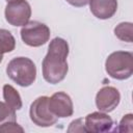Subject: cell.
<instances>
[{
	"instance_id": "obj_1",
	"label": "cell",
	"mask_w": 133,
	"mask_h": 133,
	"mask_svg": "<svg viewBox=\"0 0 133 133\" xmlns=\"http://www.w3.org/2000/svg\"><path fill=\"white\" fill-rule=\"evenodd\" d=\"M69 44L61 37H55L50 42L48 53L43 60V77L51 84L61 82L69 71L68 58Z\"/></svg>"
},
{
	"instance_id": "obj_2",
	"label": "cell",
	"mask_w": 133,
	"mask_h": 133,
	"mask_svg": "<svg viewBox=\"0 0 133 133\" xmlns=\"http://www.w3.org/2000/svg\"><path fill=\"white\" fill-rule=\"evenodd\" d=\"M7 76L18 85L30 86L36 78V66L28 57H15L6 66Z\"/></svg>"
},
{
	"instance_id": "obj_3",
	"label": "cell",
	"mask_w": 133,
	"mask_h": 133,
	"mask_svg": "<svg viewBox=\"0 0 133 133\" xmlns=\"http://www.w3.org/2000/svg\"><path fill=\"white\" fill-rule=\"evenodd\" d=\"M107 74L116 80H126L133 74V54L128 51L111 53L105 62Z\"/></svg>"
},
{
	"instance_id": "obj_4",
	"label": "cell",
	"mask_w": 133,
	"mask_h": 133,
	"mask_svg": "<svg viewBox=\"0 0 133 133\" xmlns=\"http://www.w3.org/2000/svg\"><path fill=\"white\" fill-rule=\"evenodd\" d=\"M23 42L30 47H41L50 38L49 27L38 21H29L21 29Z\"/></svg>"
},
{
	"instance_id": "obj_5",
	"label": "cell",
	"mask_w": 133,
	"mask_h": 133,
	"mask_svg": "<svg viewBox=\"0 0 133 133\" xmlns=\"http://www.w3.org/2000/svg\"><path fill=\"white\" fill-rule=\"evenodd\" d=\"M49 97L43 96L35 99L30 105L29 115L32 123L38 127H50L56 124L58 117H56L49 109L48 106Z\"/></svg>"
},
{
	"instance_id": "obj_6",
	"label": "cell",
	"mask_w": 133,
	"mask_h": 133,
	"mask_svg": "<svg viewBox=\"0 0 133 133\" xmlns=\"http://www.w3.org/2000/svg\"><path fill=\"white\" fill-rule=\"evenodd\" d=\"M5 20L12 26H24L31 17V7L26 0L8 1L5 6Z\"/></svg>"
},
{
	"instance_id": "obj_7",
	"label": "cell",
	"mask_w": 133,
	"mask_h": 133,
	"mask_svg": "<svg viewBox=\"0 0 133 133\" xmlns=\"http://www.w3.org/2000/svg\"><path fill=\"white\" fill-rule=\"evenodd\" d=\"M48 106L50 111L56 117H69L74 113V106L71 97L63 92L58 91L48 99Z\"/></svg>"
},
{
	"instance_id": "obj_8",
	"label": "cell",
	"mask_w": 133,
	"mask_h": 133,
	"mask_svg": "<svg viewBox=\"0 0 133 133\" xmlns=\"http://www.w3.org/2000/svg\"><path fill=\"white\" fill-rule=\"evenodd\" d=\"M121 101L119 91L113 86H104L102 87L96 96V105L97 108L102 112L113 111Z\"/></svg>"
},
{
	"instance_id": "obj_9",
	"label": "cell",
	"mask_w": 133,
	"mask_h": 133,
	"mask_svg": "<svg viewBox=\"0 0 133 133\" xmlns=\"http://www.w3.org/2000/svg\"><path fill=\"white\" fill-rule=\"evenodd\" d=\"M84 126L86 132L104 133L112 129L113 121L108 114H106V112H102V111L92 112L86 115L84 121Z\"/></svg>"
},
{
	"instance_id": "obj_10",
	"label": "cell",
	"mask_w": 133,
	"mask_h": 133,
	"mask_svg": "<svg viewBox=\"0 0 133 133\" xmlns=\"http://www.w3.org/2000/svg\"><path fill=\"white\" fill-rule=\"evenodd\" d=\"M89 7L96 18L107 20L116 12L117 0H89Z\"/></svg>"
},
{
	"instance_id": "obj_11",
	"label": "cell",
	"mask_w": 133,
	"mask_h": 133,
	"mask_svg": "<svg viewBox=\"0 0 133 133\" xmlns=\"http://www.w3.org/2000/svg\"><path fill=\"white\" fill-rule=\"evenodd\" d=\"M3 98L5 100V103L14 110H19L22 108L23 103L21 96L14 86L9 84H5L3 86Z\"/></svg>"
},
{
	"instance_id": "obj_12",
	"label": "cell",
	"mask_w": 133,
	"mask_h": 133,
	"mask_svg": "<svg viewBox=\"0 0 133 133\" xmlns=\"http://www.w3.org/2000/svg\"><path fill=\"white\" fill-rule=\"evenodd\" d=\"M16 48V39L10 31L6 29H0V53H8Z\"/></svg>"
},
{
	"instance_id": "obj_13",
	"label": "cell",
	"mask_w": 133,
	"mask_h": 133,
	"mask_svg": "<svg viewBox=\"0 0 133 133\" xmlns=\"http://www.w3.org/2000/svg\"><path fill=\"white\" fill-rule=\"evenodd\" d=\"M132 33H133V26H132V23H130V22L119 23L114 28L115 36L118 39L127 42V43H132V41H133Z\"/></svg>"
},
{
	"instance_id": "obj_14",
	"label": "cell",
	"mask_w": 133,
	"mask_h": 133,
	"mask_svg": "<svg viewBox=\"0 0 133 133\" xmlns=\"http://www.w3.org/2000/svg\"><path fill=\"white\" fill-rule=\"evenodd\" d=\"M10 122H17L16 110L10 108L6 103L0 102V127Z\"/></svg>"
},
{
	"instance_id": "obj_15",
	"label": "cell",
	"mask_w": 133,
	"mask_h": 133,
	"mask_svg": "<svg viewBox=\"0 0 133 133\" xmlns=\"http://www.w3.org/2000/svg\"><path fill=\"white\" fill-rule=\"evenodd\" d=\"M119 132H132L133 131V115L131 113L124 115L118 125Z\"/></svg>"
},
{
	"instance_id": "obj_16",
	"label": "cell",
	"mask_w": 133,
	"mask_h": 133,
	"mask_svg": "<svg viewBox=\"0 0 133 133\" xmlns=\"http://www.w3.org/2000/svg\"><path fill=\"white\" fill-rule=\"evenodd\" d=\"M0 132H24V129L17 124V122H10L0 127Z\"/></svg>"
},
{
	"instance_id": "obj_17",
	"label": "cell",
	"mask_w": 133,
	"mask_h": 133,
	"mask_svg": "<svg viewBox=\"0 0 133 133\" xmlns=\"http://www.w3.org/2000/svg\"><path fill=\"white\" fill-rule=\"evenodd\" d=\"M68 131L69 132H86L83 119L82 118H78V119L73 121L71 123L70 128L68 129Z\"/></svg>"
},
{
	"instance_id": "obj_18",
	"label": "cell",
	"mask_w": 133,
	"mask_h": 133,
	"mask_svg": "<svg viewBox=\"0 0 133 133\" xmlns=\"http://www.w3.org/2000/svg\"><path fill=\"white\" fill-rule=\"evenodd\" d=\"M65 1L75 7H82L89 3V0H65Z\"/></svg>"
},
{
	"instance_id": "obj_19",
	"label": "cell",
	"mask_w": 133,
	"mask_h": 133,
	"mask_svg": "<svg viewBox=\"0 0 133 133\" xmlns=\"http://www.w3.org/2000/svg\"><path fill=\"white\" fill-rule=\"evenodd\" d=\"M2 59H3V54H1V53H0V63H1Z\"/></svg>"
},
{
	"instance_id": "obj_20",
	"label": "cell",
	"mask_w": 133,
	"mask_h": 133,
	"mask_svg": "<svg viewBox=\"0 0 133 133\" xmlns=\"http://www.w3.org/2000/svg\"><path fill=\"white\" fill-rule=\"evenodd\" d=\"M6 1H7V2H8V1H12V0H6Z\"/></svg>"
}]
</instances>
